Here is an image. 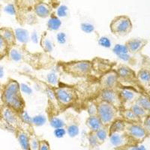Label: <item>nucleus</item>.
<instances>
[{
	"mask_svg": "<svg viewBox=\"0 0 150 150\" xmlns=\"http://www.w3.org/2000/svg\"><path fill=\"white\" fill-rule=\"evenodd\" d=\"M0 99L2 104L19 114L26 110V101L23 97L21 84L14 79L9 78L2 85Z\"/></svg>",
	"mask_w": 150,
	"mask_h": 150,
	"instance_id": "f257e3e1",
	"label": "nucleus"
},
{
	"mask_svg": "<svg viewBox=\"0 0 150 150\" xmlns=\"http://www.w3.org/2000/svg\"><path fill=\"white\" fill-rule=\"evenodd\" d=\"M47 84V83H46ZM53 92L56 104L61 110H65L77 104L79 97L76 89L69 86H52L47 84Z\"/></svg>",
	"mask_w": 150,
	"mask_h": 150,
	"instance_id": "f03ea898",
	"label": "nucleus"
},
{
	"mask_svg": "<svg viewBox=\"0 0 150 150\" xmlns=\"http://www.w3.org/2000/svg\"><path fill=\"white\" fill-rule=\"evenodd\" d=\"M58 66L66 74L77 78H85L92 76L91 60H74L59 62Z\"/></svg>",
	"mask_w": 150,
	"mask_h": 150,
	"instance_id": "7ed1b4c3",
	"label": "nucleus"
},
{
	"mask_svg": "<svg viewBox=\"0 0 150 150\" xmlns=\"http://www.w3.org/2000/svg\"><path fill=\"white\" fill-rule=\"evenodd\" d=\"M22 124L21 115L7 106L2 104L0 105V128L15 134L21 128Z\"/></svg>",
	"mask_w": 150,
	"mask_h": 150,
	"instance_id": "20e7f679",
	"label": "nucleus"
},
{
	"mask_svg": "<svg viewBox=\"0 0 150 150\" xmlns=\"http://www.w3.org/2000/svg\"><path fill=\"white\" fill-rule=\"evenodd\" d=\"M95 101L97 105V116L104 126L109 127L112 122L120 118V110L115 106L98 99Z\"/></svg>",
	"mask_w": 150,
	"mask_h": 150,
	"instance_id": "39448f33",
	"label": "nucleus"
},
{
	"mask_svg": "<svg viewBox=\"0 0 150 150\" xmlns=\"http://www.w3.org/2000/svg\"><path fill=\"white\" fill-rule=\"evenodd\" d=\"M133 29L131 19L125 15H120L114 17L110 23V29L112 35L124 37L129 34Z\"/></svg>",
	"mask_w": 150,
	"mask_h": 150,
	"instance_id": "423d86ee",
	"label": "nucleus"
},
{
	"mask_svg": "<svg viewBox=\"0 0 150 150\" xmlns=\"http://www.w3.org/2000/svg\"><path fill=\"white\" fill-rule=\"evenodd\" d=\"M91 62H92V76L98 78H100L102 75L115 68V67L117 65V64L114 62L101 57H95L91 60Z\"/></svg>",
	"mask_w": 150,
	"mask_h": 150,
	"instance_id": "0eeeda50",
	"label": "nucleus"
},
{
	"mask_svg": "<svg viewBox=\"0 0 150 150\" xmlns=\"http://www.w3.org/2000/svg\"><path fill=\"white\" fill-rule=\"evenodd\" d=\"M99 86L101 89H110L118 90L122 84L120 82L116 69L113 68L99 78Z\"/></svg>",
	"mask_w": 150,
	"mask_h": 150,
	"instance_id": "6e6552de",
	"label": "nucleus"
},
{
	"mask_svg": "<svg viewBox=\"0 0 150 150\" xmlns=\"http://www.w3.org/2000/svg\"><path fill=\"white\" fill-rule=\"evenodd\" d=\"M115 69L117 72L120 82L131 84H137L139 86L143 88L137 80V74L128 65H124V64H120V65H116V68H115Z\"/></svg>",
	"mask_w": 150,
	"mask_h": 150,
	"instance_id": "1a4fd4ad",
	"label": "nucleus"
},
{
	"mask_svg": "<svg viewBox=\"0 0 150 150\" xmlns=\"http://www.w3.org/2000/svg\"><path fill=\"white\" fill-rule=\"evenodd\" d=\"M118 92L120 94L123 108H127L128 105L131 107L134 103L136 102L137 99L141 94L133 87L124 86L123 85L118 89Z\"/></svg>",
	"mask_w": 150,
	"mask_h": 150,
	"instance_id": "9d476101",
	"label": "nucleus"
},
{
	"mask_svg": "<svg viewBox=\"0 0 150 150\" xmlns=\"http://www.w3.org/2000/svg\"><path fill=\"white\" fill-rule=\"evenodd\" d=\"M97 99L111 104L112 105L117 108L120 110L123 108L121 99L120 97V94L116 89H101Z\"/></svg>",
	"mask_w": 150,
	"mask_h": 150,
	"instance_id": "9b49d317",
	"label": "nucleus"
},
{
	"mask_svg": "<svg viewBox=\"0 0 150 150\" xmlns=\"http://www.w3.org/2000/svg\"><path fill=\"white\" fill-rule=\"evenodd\" d=\"M125 131L130 138L134 141H142L147 136L143 125L140 123L127 122Z\"/></svg>",
	"mask_w": 150,
	"mask_h": 150,
	"instance_id": "f8f14e48",
	"label": "nucleus"
},
{
	"mask_svg": "<svg viewBox=\"0 0 150 150\" xmlns=\"http://www.w3.org/2000/svg\"><path fill=\"white\" fill-rule=\"evenodd\" d=\"M148 41L143 38H131L125 42V45L128 48L131 54H137L140 53L147 45Z\"/></svg>",
	"mask_w": 150,
	"mask_h": 150,
	"instance_id": "ddd939ff",
	"label": "nucleus"
},
{
	"mask_svg": "<svg viewBox=\"0 0 150 150\" xmlns=\"http://www.w3.org/2000/svg\"><path fill=\"white\" fill-rule=\"evenodd\" d=\"M110 141L113 146L116 148H121L126 146L128 141L131 140L129 137L127 135L125 131L124 132H116V133L111 134L109 135Z\"/></svg>",
	"mask_w": 150,
	"mask_h": 150,
	"instance_id": "4468645a",
	"label": "nucleus"
},
{
	"mask_svg": "<svg viewBox=\"0 0 150 150\" xmlns=\"http://www.w3.org/2000/svg\"><path fill=\"white\" fill-rule=\"evenodd\" d=\"M137 77L143 89L150 92V68L148 67L140 68L137 73Z\"/></svg>",
	"mask_w": 150,
	"mask_h": 150,
	"instance_id": "2eb2a0df",
	"label": "nucleus"
},
{
	"mask_svg": "<svg viewBox=\"0 0 150 150\" xmlns=\"http://www.w3.org/2000/svg\"><path fill=\"white\" fill-rule=\"evenodd\" d=\"M0 35L7 43L8 46L10 50L14 47L17 45V39H16L14 30L10 27H0Z\"/></svg>",
	"mask_w": 150,
	"mask_h": 150,
	"instance_id": "dca6fc26",
	"label": "nucleus"
},
{
	"mask_svg": "<svg viewBox=\"0 0 150 150\" xmlns=\"http://www.w3.org/2000/svg\"><path fill=\"white\" fill-rule=\"evenodd\" d=\"M15 134L17 136L19 144L23 149V150H31L30 146H29L30 137H29V134L23 131L22 128H20L16 131Z\"/></svg>",
	"mask_w": 150,
	"mask_h": 150,
	"instance_id": "f3484780",
	"label": "nucleus"
},
{
	"mask_svg": "<svg viewBox=\"0 0 150 150\" xmlns=\"http://www.w3.org/2000/svg\"><path fill=\"white\" fill-rule=\"evenodd\" d=\"M34 11L36 15L41 18H47L50 17L52 12V9L50 5L43 2L36 4L34 7Z\"/></svg>",
	"mask_w": 150,
	"mask_h": 150,
	"instance_id": "a211bd4d",
	"label": "nucleus"
},
{
	"mask_svg": "<svg viewBox=\"0 0 150 150\" xmlns=\"http://www.w3.org/2000/svg\"><path fill=\"white\" fill-rule=\"evenodd\" d=\"M86 125L91 132H96L104 126L97 115L88 116V118L86 120Z\"/></svg>",
	"mask_w": 150,
	"mask_h": 150,
	"instance_id": "6ab92c4d",
	"label": "nucleus"
},
{
	"mask_svg": "<svg viewBox=\"0 0 150 150\" xmlns=\"http://www.w3.org/2000/svg\"><path fill=\"white\" fill-rule=\"evenodd\" d=\"M127 122L122 120V118H119L115 121L112 122L108 127V132L109 135L111 134L116 133V132H124L126 128Z\"/></svg>",
	"mask_w": 150,
	"mask_h": 150,
	"instance_id": "aec40b11",
	"label": "nucleus"
},
{
	"mask_svg": "<svg viewBox=\"0 0 150 150\" xmlns=\"http://www.w3.org/2000/svg\"><path fill=\"white\" fill-rule=\"evenodd\" d=\"M120 118L128 123H140L141 121L130 108H122L120 110Z\"/></svg>",
	"mask_w": 150,
	"mask_h": 150,
	"instance_id": "412c9836",
	"label": "nucleus"
},
{
	"mask_svg": "<svg viewBox=\"0 0 150 150\" xmlns=\"http://www.w3.org/2000/svg\"><path fill=\"white\" fill-rule=\"evenodd\" d=\"M40 46L46 53H51L53 50V44L47 36V33L45 32L42 33L39 39Z\"/></svg>",
	"mask_w": 150,
	"mask_h": 150,
	"instance_id": "4be33fe9",
	"label": "nucleus"
},
{
	"mask_svg": "<svg viewBox=\"0 0 150 150\" xmlns=\"http://www.w3.org/2000/svg\"><path fill=\"white\" fill-rule=\"evenodd\" d=\"M17 41L21 42L23 45H26L29 41V33L26 29H17L14 30Z\"/></svg>",
	"mask_w": 150,
	"mask_h": 150,
	"instance_id": "5701e85b",
	"label": "nucleus"
},
{
	"mask_svg": "<svg viewBox=\"0 0 150 150\" xmlns=\"http://www.w3.org/2000/svg\"><path fill=\"white\" fill-rule=\"evenodd\" d=\"M62 22L60 21L59 17H57V15L51 14L50 16V19L48 20L47 26V30L49 31H57L61 27Z\"/></svg>",
	"mask_w": 150,
	"mask_h": 150,
	"instance_id": "b1692460",
	"label": "nucleus"
},
{
	"mask_svg": "<svg viewBox=\"0 0 150 150\" xmlns=\"http://www.w3.org/2000/svg\"><path fill=\"white\" fill-rule=\"evenodd\" d=\"M129 108L131 110L133 111L134 113V114L136 115L137 117L138 118L139 120L141 121V122L143 120V119L145 117H146V116L149 114V112H147L146 110L143 109L142 107H140V106L139 105V104H137L136 102L134 103Z\"/></svg>",
	"mask_w": 150,
	"mask_h": 150,
	"instance_id": "393cba45",
	"label": "nucleus"
},
{
	"mask_svg": "<svg viewBox=\"0 0 150 150\" xmlns=\"http://www.w3.org/2000/svg\"><path fill=\"white\" fill-rule=\"evenodd\" d=\"M136 103L148 112H150V97L145 93H141L137 99Z\"/></svg>",
	"mask_w": 150,
	"mask_h": 150,
	"instance_id": "a878e982",
	"label": "nucleus"
},
{
	"mask_svg": "<svg viewBox=\"0 0 150 150\" xmlns=\"http://www.w3.org/2000/svg\"><path fill=\"white\" fill-rule=\"evenodd\" d=\"M96 134V138L98 140L99 143H104L106 140V139L108 138V137L109 136V132H108V127L103 126L100 129L98 130L97 131L94 132Z\"/></svg>",
	"mask_w": 150,
	"mask_h": 150,
	"instance_id": "bb28decb",
	"label": "nucleus"
},
{
	"mask_svg": "<svg viewBox=\"0 0 150 150\" xmlns=\"http://www.w3.org/2000/svg\"><path fill=\"white\" fill-rule=\"evenodd\" d=\"M49 122L50 126L53 127V128H65L66 126V123L63 120H62L60 118L57 117L56 116H50L49 117Z\"/></svg>",
	"mask_w": 150,
	"mask_h": 150,
	"instance_id": "cd10ccee",
	"label": "nucleus"
},
{
	"mask_svg": "<svg viewBox=\"0 0 150 150\" xmlns=\"http://www.w3.org/2000/svg\"><path fill=\"white\" fill-rule=\"evenodd\" d=\"M10 51V48L8 46L7 43L0 35V60L3 59L5 57H8Z\"/></svg>",
	"mask_w": 150,
	"mask_h": 150,
	"instance_id": "c85d7f7f",
	"label": "nucleus"
},
{
	"mask_svg": "<svg viewBox=\"0 0 150 150\" xmlns=\"http://www.w3.org/2000/svg\"><path fill=\"white\" fill-rule=\"evenodd\" d=\"M79 131V127L77 124H70L66 127V133L71 137H74L78 135Z\"/></svg>",
	"mask_w": 150,
	"mask_h": 150,
	"instance_id": "c756f323",
	"label": "nucleus"
},
{
	"mask_svg": "<svg viewBox=\"0 0 150 150\" xmlns=\"http://www.w3.org/2000/svg\"><path fill=\"white\" fill-rule=\"evenodd\" d=\"M59 76L57 74L54 73V72H51V73L48 74L47 76V82L52 86H57L59 83Z\"/></svg>",
	"mask_w": 150,
	"mask_h": 150,
	"instance_id": "7c9ffc66",
	"label": "nucleus"
},
{
	"mask_svg": "<svg viewBox=\"0 0 150 150\" xmlns=\"http://www.w3.org/2000/svg\"><path fill=\"white\" fill-rule=\"evenodd\" d=\"M112 52L114 53V54L116 55V56L120 54H122V53H129L126 46L125 45H120V44L116 45L113 47V48H112Z\"/></svg>",
	"mask_w": 150,
	"mask_h": 150,
	"instance_id": "2f4dec72",
	"label": "nucleus"
},
{
	"mask_svg": "<svg viewBox=\"0 0 150 150\" xmlns=\"http://www.w3.org/2000/svg\"><path fill=\"white\" fill-rule=\"evenodd\" d=\"M47 118L42 115H38V116L33 117V125L35 126H41L46 123Z\"/></svg>",
	"mask_w": 150,
	"mask_h": 150,
	"instance_id": "473e14b6",
	"label": "nucleus"
},
{
	"mask_svg": "<svg viewBox=\"0 0 150 150\" xmlns=\"http://www.w3.org/2000/svg\"><path fill=\"white\" fill-rule=\"evenodd\" d=\"M86 110L89 116H95V115H97V105H96V102L95 100L89 101L88 103Z\"/></svg>",
	"mask_w": 150,
	"mask_h": 150,
	"instance_id": "72a5a7b5",
	"label": "nucleus"
},
{
	"mask_svg": "<svg viewBox=\"0 0 150 150\" xmlns=\"http://www.w3.org/2000/svg\"><path fill=\"white\" fill-rule=\"evenodd\" d=\"M81 30L86 34H91L95 31V26L89 23H83L80 25Z\"/></svg>",
	"mask_w": 150,
	"mask_h": 150,
	"instance_id": "f704fd0d",
	"label": "nucleus"
},
{
	"mask_svg": "<svg viewBox=\"0 0 150 150\" xmlns=\"http://www.w3.org/2000/svg\"><path fill=\"white\" fill-rule=\"evenodd\" d=\"M98 45L104 48H110L112 46V43L109 38L102 36L98 39Z\"/></svg>",
	"mask_w": 150,
	"mask_h": 150,
	"instance_id": "c9c22d12",
	"label": "nucleus"
},
{
	"mask_svg": "<svg viewBox=\"0 0 150 150\" xmlns=\"http://www.w3.org/2000/svg\"><path fill=\"white\" fill-rule=\"evenodd\" d=\"M118 58L121 59L122 61L125 62H128V63H134V59L131 56V53H122V54H120L116 56Z\"/></svg>",
	"mask_w": 150,
	"mask_h": 150,
	"instance_id": "e433bc0d",
	"label": "nucleus"
},
{
	"mask_svg": "<svg viewBox=\"0 0 150 150\" xmlns=\"http://www.w3.org/2000/svg\"><path fill=\"white\" fill-rule=\"evenodd\" d=\"M88 140H89V145H90L92 148H96V147H97L100 144L98 139L96 138V134H95L94 132H91L90 131L89 137H88Z\"/></svg>",
	"mask_w": 150,
	"mask_h": 150,
	"instance_id": "4c0bfd02",
	"label": "nucleus"
},
{
	"mask_svg": "<svg viewBox=\"0 0 150 150\" xmlns=\"http://www.w3.org/2000/svg\"><path fill=\"white\" fill-rule=\"evenodd\" d=\"M142 122H143L142 125L145 130L147 136L150 135V114H149L146 117L144 118Z\"/></svg>",
	"mask_w": 150,
	"mask_h": 150,
	"instance_id": "58836bf2",
	"label": "nucleus"
},
{
	"mask_svg": "<svg viewBox=\"0 0 150 150\" xmlns=\"http://www.w3.org/2000/svg\"><path fill=\"white\" fill-rule=\"evenodd\" d=\"M20 115H21V118L23 123L29 125H33V117H30L29 115L26 112V110L23 111V112Z\"/></svg>",
	"mask_w": 150,
	"mask_h": 150,
	"instance_id": "ea45409f",
	"label": "nucleus"
},
{
	"mask_svg": "<svg viewBox=\"0 0 150 150\" xmlns=\"http://www.w3.org/2000/svg\"><path fill=\"white\" fill-rule=\"evenodd\" d=\"M57 17H66L68 14V7L65 5H61L57 9Z\"/></svg>",
	"mask_w": 150,
	"mask_h": 150,
	"instance_id": "a19ab883",
	"label": "nucleus"
},
{
	"mask_svg": "<svg viewBox=\"0 0 150 150\" xmlns=\"http://www.w3.org/2000/svg\"><path fill=\"white\" fill-rule=\"evenodd\" d=\"M40 141L35 137H30V142H29V146H30L31 150H38L39 149Z\"/></svg>",
	"mask_w": 150,
	"mask_h": 150,
	"instance_id": "79ce46f5",
	"label": "nucleus"
},
{
	"mask_svg": "<svg viewBox=\"0 0 150 150\" xmlns=\"http://www.w3.org/2000/svg\"><path fill=\"white\" fill-rule=\"evenodd\" d=\"M66 134V129L64 128H56L54 130V135L57 138H62Z\"/></svg>",
	"mask_w": 150,
	"mask_h": 150,
	"instance_id": "37998d69",
	"label": "nucleus"
},
{
	"mask_svg": "<svg viewBox=\"0 0 150 150\" xmlns=\"http://www.w3.org/2000/svg\"><path fill=\"white\" fill-rule=\"evenodd\" d=\"M56 40H57L59 44H60V45H64L66 42L67 40L66 35L64 33H59L58 34L56 35Z\"/></svg>",
	"mask_w": 150,
	"mask_h": 150,
	"instance_id": "c03bdc74",
	"label": "nucleus"
},
{
	"mask_svg": "<svg viewBox=\"0 0 150 150\" xmlns=\"http://www.w3.org/2000/svg\"><path fill=\"white\" fill-rule=\"evenodd\" d=\"M5 11L11 15H14L16 14V9L14 5L12 4H8V5L5 8Z\"/></svg>",
	"mask_w": 150,
	"mask_h": 150,
	"instance_id": "a18cd8bd",
	"label": "nucleus"
},
{
	"mask_svg": "<svg viewBox=\"0 0 150 150\" xmlns=\"http://www.w3.org/2000/svg\"><path fill=\"white\" fill-rule=\"evenodd\" d=\"M38 150H50L49 143L46 140H41V141H40V145Z\"/></svg>",
	"mask_w": 150,
	"mask_h": 150,
	"instance_id": "49530a36",
	"label": "nucleus"
},
{
	"mask_svg": "<svg viewBox=\"0 0 150 150\" xmlns=\"http://www.w3.org/2000/svg\"><path fill=\"white\" fill-rule=\"evenodd\" d=\"M21 91L23 92H26V93H31L32 92V90H31L29 88H28L27 86L26 85H21Z\"/></svg>",
	"mask_w": 150,
	"mask_h": 150,
	"instance_id": "de8ad7c7",
	"label": "nucleus"
},
{
	"mask_svg": "<svg viewBox=\"0 0 150 150\" xmlns=\"http://www.w3.org/2000/svg\"><path fill=\"white\" fill-rule=\"evenodd\" d=\"M32 39H33V42H35V43H38V41H39V39H38V37H37V35H36V33H33V35H32Z\"/></svg>",
	"mask_w": 150,
	"mask_h": 150,
	"instance_id": "09e8293b",
	"label": "nucleus"
},
{
	"mask_svg": "<svg viewBox=\"0 0 150 150\" xmlns=\"http://www.w3.org/2000/svg\"><path fill=\"white\" fill-rule=\"evenodd\" d=\"M128 150H138V146H131L129 147V149H128Z\"/></svg>",
	"mask_w": 150,
	"mask_h": 150,
	"instance_id": "8fccbe9b",
	"label": "nucleus"
},
{
	"mask_svg": "<svg viewBox=\"0 0 150 150\" xmlns=\"http://www.w3.org/2000/svg\"><path fill=\"white\" fill-rule=\"evenodd\" d=\"M138 150H147L144 146H138Z\"/></svg>",
	"mask_w": 150,
	"mask_h": 150,
	"instance_id": "3c124183",
	"label": "nucleus"
},
{
	"mask_svg": "<svg viewBox=\"0 0 150 150\" xmlns=\"http://www.w3.org/2000/svg\"><path fill=\"white\" fill-rule=\"evenodd\" d=\"M2 83H0V94H1V92H2Z\"/></svg>",
	"mask_w": 150,
	"mask_h": 150,
	"instance_id": "603ef678",
	"label": "nucleus"
},
{
	"mask_svg": "<svg viewBox=\"0 0 150 150\" xmlns=\"http://www.w3.org/2000/svg\"><path fill=\"white\" fill-rule=\"evenodd\" d=\"M1 76H2V68H0V77Z\"/></svg>",
	"mask_w": 150,
	"mask_h": 150,
	"instance_id": "864d4df0",
	"label": "nucleus"
},
{
	"mask_svg": "<svg viewBox=\"0 0 150 150\" xmlns=\"http://www.w3.org/2000/svg\"><path fill=\"white\" fill-rule=\"evenodd\" d=\"M1 11H2V6L0 5V14H1Z\"/></svg>",
	"mask_w": 150,
	"mask_h": 150,
	"instance_id": "5fc2aeb1",
	"label": "nucleus"
},
{
	"mask_svg": "<svg viewBox=\"0 0 150 150\" xmlns=\"http://www.w3.org/2000/svg\"><path fill=\"white\" fill-rule=\"evenodd\" d=\"M2 104V101H1V99H0V105Z\"/></svg>",
	"mask_w": 150,
	"mask_h": 150,
	"instance_id": "6e6d98bb",
	"label": "nucleus"
}]
</instances>
